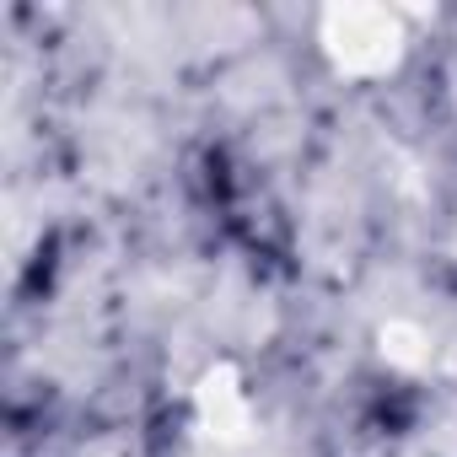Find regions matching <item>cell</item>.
<instances>
[{
	"label": "cell",
	"instance_id": "7a4b0ae2",
	"mask_svg": "<svg viewBox=\"0 0 457 457\" xmlns=\"http://www.w3.org/2000/svg\"><path fill=\"white\" fill-rule=\"evenodd\" d=\"M199 420H204V436L215 446H248L253 441V409H248V393L237 387V371L232 366H215L204 371L199 382Z\"/></svg>",
	"mask_w": 457,
	"mask_h": 457
},
{
	"label": "cell",
	"instance_id": "6da1fadb",
	"mask_svg": "<svg viewBox=\"0 0 457 457\" xmlns=\"http://www.w3.org/2000/svg\"><path fill=\"white\" fill-rule=\"evenodd\" d=\"M323 44L339 60V71H350V76H382L403 54L398 22L387 12H371V6H339V12H328L323 17Z\"/></svg>",
	"mask_w": 457,
	"mask_h": 457
}]
</instances>
